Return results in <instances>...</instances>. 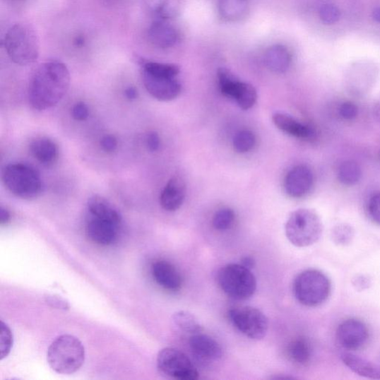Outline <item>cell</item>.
<instances>
[{
    "mask_svg": "<svg viewBox=\"0 0 380 380\" xmlns=\"http://www.w3.org/2000/svg\"><path fill=\"white\" fill-rule=\"evenodd\" d=\"M4 47L10 59L16 64H34L40 54V41L35 28L27 23L11 26L4 38Z\"/></svg>",
    "mask_w": 380,
    "mask_h": 380,
    "instance_id": "obj_2",
    "label": "cell"
},
{
    "mask_svg": "<svg viewBox=\"0 0 380 380\" xmlns=\"http://www.w3.org/2000/svg\"><path fill=\"white\" fill-rule=\"evenodd\" d=\"M372 18L376 22L380 23V7H376L374 9Z\"/></svg>",
    "mask_w": 380,
    "mask_h": 380,
    "instance_id": "obj_48",
    "label": "cell"
},
{
    "mask_svg": "<svg viewBox=\"0 0 380 380\" xmlns=\"http://www.w3.org/2000/svg\"><path fill=\"white\" fill-rule=\"evenodd\" d=\"M273 121L278 128L291 136L309 139L314 135V131L309 126L300 123L287 114L275 113L273 115Z\"/></svg>",
    "mask_w": 380,
    "mask_h": 380,
    "instance_id": "obj_20",
    "label": "cell"
},
{
    "mask_svg": "<svg viewBox=\"0 0 380 380\" xmlns=\"http://www.w3.org/2000/svg\"><path fill=\"white\" fill-rule=\"evenodd\" d=\"M143 6L158 20L171 19L179 13V0H142Z\"/></svg>",
    "mask_w": 380,
    "mask_h": 380,
    "instance_id": "obj_24",
    "label": "cell"
},
{
    "mask_svg": "<svg viewBox=\"0 0 380 380\" xmlns=\"http://www.w3.org/2000/svg\"><path fill=\"white\" fill-rule=\"evenodd\" d=\"M3 182L8 191L25 200L37 198L42 192V182L39 172L24 164H11L3 172Z\"/></svg>",
    "mask_w": 380,
    "mask_h": 380,
    "instance_id": "obj_7",
    "label": "cell"
},
{
    "mask_svg": "<svg viewBox=\"0 0 380 380\" xmlns=\"http://www.w3.org/2000/svg\"><path fill=\"white\" fill-rule=\"evenodd\" d=\"M142 69L143 70L155 73V74L172 78H177L180 72V69L177 66L151 61L143 63Z\"/></svg>",
    "mask_w": 380,
    "mask_h": 380,
    "instance_id": "obj_32",
    "label": "cell"
},
{
    "mask_svg": "<svg viewBox=\"0 0 380 380\" xmlns=\"http://www.w3.org/2000/svg\"><path fill=\"white\" fill-rule=\"evenodd\" d=\"M70 80L69 71L64 64L60 61L42 64L29 81V104L40 111L56 106L66 95Z\"/></svg>",
    "mask_w": 380,
    "mask_h": 380,
    "instance_id": "obj_1",
    "label": "cell"
},
{
    "mask_svg": "<svg viewBox=\"0 0 380 380\" xmlns=\"http://www.w3.org/2000/svg\"><path fill=\"white\" fill-rule=\"evenodd\" d=\"M362 177V168L355 160H345L339 167L338 178L339 182L345 186H352L357 184Z\"/></svg>",
    "mask_w": 380,
    "mask_h": 380,
    "instance_id": "obj_27",
    "label": "cell"
},
{
    "mask_svg": "<svg viewBox=\"0 0 380 380\" xmlns=\"http://www.w3.org/2000/svg\"><path fill=\"white\" fill-rule=\"evenodd\" d=\"M255 143L256 137L249 130L239 131L233 140L234 149L240 153L251 151L254 148Z\"/></svg>",
    "mask_w": 380,
    "mask_h": 380,
    "instance_id": "obj_31",
    "label": "cell"
},
{
    "mask_svg": "<svg viewBox=\"0 0 380 380\" xmlns=\"http://www.w3.org/2000/svg\"><path fill=\"white\" fill-rule=\"evenodd\" d=\"M85 348L83 343L69 334L57 338L49 348L47 362L51 369L61 374L77 372L85 362Z\"/></svg>",
    "mask_w": 380,
    "mask_h": 380,
    "instance_id": "obj_3",
    "label": "cell"
},
{
    "mask_svg": "<svg viewBox=\"0 0 380 380\" xmlns=\"http://www.w3.org/2000/svg\"><path fill=\"white\" fill-rule=\"evenodd\" d=\"M121 224L106 218L88 213L85 227V234L93 243L100 246H109L118 239Z\"/></svg>",
    "mask_w": 380,
    "mask_h": 380,
    "instance_id": "obj_11",
    "label": "cell"
},
{
    "mask_svg": "<svg viewBox=\"0 0 380 380\" xmlns=\"http://www.w3.org/2000/svg\"><path fill=\"white\" fill-rule=\"evenodd\" d=\"M13 346V333L4 321H1V336H0V357L1 360L7 357Z\"/></svg>",
    "mask_w": 380,
    "mask_h": 380,
    "instance_id": "obj_35",
    "label": "cell"
},
{
    "mask_svg": "<svg viewBox=\"0 0 380 380\" xmlns=\"http://www.w3.org/2000/svg\"><path fill=\"white\" fill-rule=\"evenodd\" d=\"M147 145L148 149L152 152H155L159 149L160 138L155 131H152V133L148 136Z\"/></svg>",
    "mask_w": 380,
    "mask_h": 380,
    "instance_id": "obj_42",
    "label": "cell"
},
{
    "mask_svg": "<svg viewBox=\"0 0 380 380\" xmlns=\"http://www.w3.org/2000/svg\"><path fill=\"white\" fill-rule=\"evenodd\" d=\"M10 213L6 209L1 208V209H0V224H1V225L8 224L10 221Z\"/></svg>",
    "mask_w": 380,
    "mask_h": 380,
    "instance_id": "obj_44",
    "label": "cell"
},
{
    "mask_svg": "<svg viewBox=\"0 0 380 380\" xmlns=\"http://www.w3.org/2000/svg\"><path fill=\"white\" fill-rule=\"evenodd\" d=\"M87 210L88 213L91 215L122 223V217L119 210L108 200L100 196H94L88 201Z\"/></svg>",
    "mask_w": 380,
    "mask_h": 380,
    "instance_id": "obj_23",
    "label": "cell"
},
{
    "mask_svg": "<svg viewBox=\"0 0 380 380\" xmlns=\"http://www.w3.org/2000/svg\"><path fill=\"white\" fill-rule=\"evenodd\" d=\"M152 274L156 283L168 291L177 292L182 288V278L180 273L167 261L158 260L154 262Z\"/></svg>",
    "mask_w": 380,
    "mask_h": 380,
    "instance_id": "obj_17",
    "label": "cell"
},
{
    "mask_svg": "<svg viewBox=\"0 0 380 380\" xmlns=\"http://www.w3.org/2000/svg\"><path fill=\"white\" fill-rule=\"evenodd\" d=\"M314 184L311 170L305 165H299L292 169L285 179L287 194L293 198H302L310 192Z\"/></svg>",
    "mask_w": 380,
    "mask_h": 380,
    "instance_id": "obj_15",
    "label": "cell"
},
{
    "mask_svg": "<svg viewBox=\"0 0 380 380\" xmlns=\"http://www.w3.org/2000/svg\"><path fill=\"white\" fill-rule=\"evenodd\" d=\"M217 283L227 296L238 301L249 299L257 288L256 278L251 270L235 263L218 271Z\"/></svg>",
    "mask_w": 380,
    "mask_h": 380,
    "instance_id": "obj_5",
    "label": "cell"
},
{
    "mask_svg": "<svg viewBox=\"0 0 380 380\" xmlns=\"http://www.w3.org/2000/svg\"><path fill=\"white\" fill-rule=\"evenodd\" d=\"M368 213L372 220L380 225V191L375 193L368 203Z\"/></svg>",
    "mask_w": 380,
    "mask_h": 380,
    "instance_id": "obj_36",
    "label": "cell"
},
{
    "mask_svg": "<svg viewBox=\"0 0 380 380\" xmlns=\"http://www.w3.org/2000/svg\"><path fill=\"white\" fill-rule=\"evenodd\" d=\"M293 290L295 298L301 304L314 308L323 304L328 299L331 285L323 272L310 269L300 273L296 277Z\"/></svg>",
    "mask_w": 380,
    "mask_h": 380,
    "instance_id": "obj_6",
    "label": "cell"
},
{
    "mask_svg": "<svg viewBox=\"0 0 380 380\" xmlns=\"http://www.w3.org/2000/svg\"><path fill=\"white\" fill-rule=\"evenodd\" d=\"M373 114L375 119L380 124V97L375 101L373 107Z\"/></svg>",
    "mask_w": 380,
    "mask_h": 380,
    "instance_id": "obj_45",
    "label": "cell"
},
{
    "mask_svg": "<svg viewBox=\"0 0 380 380\" xmlns=\"http://www.w3.org/2000/svg\"><path fill=\"white\" fill-rule=\"evenodd\" d=\"M231 323L251 340H259L268 331V319L264 313L251 306L237 307L228 312Z\"/></svg>",
    "mask_w": 380,
    "mask_h": 380,
    "instance_id": "obj_8",
    "label": "cell"
},
{
    "mask_svg": "<svg viewBox=\"0 0 380 380\" xmlns=\"http://www.w3.org/2000/svg\"><path fill=\"white\" fill-rule=\"evenodd\" d=\"M125 95L129 100H136L138 97V91L134 87H129L125 90Z\"/></svg>",
    "mask_w": 380,
    "mask_h": 380,
    "instance_id": "obj_46",
    "label": "cell"
},
{
    "mask_svg": "<svg viewBox=\"0 0 380 380\" xmlns=\"http://www.w3.org/2000/svg\"><path fill=\"white\" fill-rule=\"evenodd\" d=\"M157 367L160 373L179 380H196L199 373L195 364L182 350L165 348L157 357Z\"/></svg>",
    "mask_w": 380,
    "mask_h": 380,
    "instance_id": "obj_9",
    "label": "cell"
},
{
    "mask_svg": "<svg viewBox=\"0 0 380 380\" xmlns=\"http://www.w3.org/2000/svg\"><path fill=\"white\" fill-rule=\"evenodd\" d=\"M235 220V213L230 208L218 210L213 218V226L218 231H225L230 229Z\"/></svg>",
    "mask_w": 380,
    "mask_h": 380,
    "instance_id": "obj_33",
    "label": "cell"
},
{
    "mask_svg": "<svg viewBox=\"0 0 380 380\" xmlns=\"http://www.w3.org/2000/svg\"><path fill=\"white\" fill-rule=\"evenodd\" d=\"M358 107L352 102L347 101L343 103L339 108V114L346 121H352L358 115Z\"/></svg>",
    "mask_w": 380,
    "mask_h": 380,
    "instance_id": "obj_37",
    "label": "cell"
},
{
    "mask_svg": "<svg viewBox=\"0 0 380 380\" xmlns=\"http://www.w3.org/2000/svg\"><path fill=\"white\" fill-rule=\"evenodd\" d=\"M142 79L146 90L158 100L170 101L181 93L182 85L175 78L142 70Z\"/></svg>",
    "mask_w": 380,
    "mask_h": 380,
    "instance_id": "obj_12",
    "label": "cell"
},
{
    "mask_svg": "<svg viewBox=\"0 0 380 380\" xmlns=\"http://www.w3.org/2000/svg\"><path fill=\"white\" fill-rule=\"evenodd\" d=\"M247 0H220L219 11L222 16L229 20L240 19L246 12Z\"/></svg>",
    "mask_w": 380,
    "mask_h": 380,
    "instance_id": "obj_29",
    "label": "cell"
},
{
    "mask_svg": "<svg viewBox=\"0 0 380 380\" xmlns=\"http://www.w3.org/2000/svg\"><path fill=\"white\" fill-rule=\"evenodd\" d=\"M185 195L186 187L184 181L179 177L172 178L160 195V206L167 211H177L182 207Z\"/></svg>",
    "mask_w": 380,
    "mask_h": 380,
    "instance_id": "obj_18",
    "label": "cell"
},
{
    "mask_svg": "<svg viewBox=\"0 0 380 380\" xmlns=\"http://www.w3.org/2000/svg\"><path fill=\"white\" fill-rule=\"evenodd\" d=\"M30 153L41 164L50 165L58 157L57 144L48 138H39L30 143Z\"/></svg>",
    "mask_w": 380,
    "mask_h": 380,
    "instance_id": "obj_22",
    "label": "cell"
},
{
    "mask_svg": "<svg viewBox=\"0 0 380 380\" xmlns=\"http://www.w3.org/2000/svg\"><path fill=\"white\" fill-rule=\"evenodd\" d=\"M341 360L346 367L356 374L372 379H380L378 364L352 353H344Z\"/></svg>",
    "mask_w": 380,
    "mask_h": 380,
    "instance_id": "obj_21",
    "label": "cell"
},
{
    "mask_svg": "<svg viewBox=\"0 0 380 380\" xmlns=\"http://www.w3.org/2000/svg\"><path fill=\"white\" fill-rule=\"evenodd\" d=\"M355 230L352 225L346 223L339 224L331 230V239L335 244L347 246L352 242Z\"/></svg>",
    "mask_w": 380,
    "mask_h": 380,
    "instance_id": "obj_30",
    "label": "cell"
},
{
    "mask_svg": "<svg viewBox=\"0 0 380 380\" xmlns=\"http://www.w3.org/2000/svg\"><path fill=\"white\" fill-rule=\"evenodd\" d=\"M379 76V68L369 63H359L349 68L345 78V88L349 95L363 97L373 90Z\"/></svg>",
    "mask_w": 380,
    "mask_h": 380,
    "instance_id": "obj_10",
    "label": "cell"
},
{
    "mask_svg": "<svg viewBox=\"0 0 380 380\" xmlns=\"http://www.w3.org/2000/svg\"><path fill=\"white\" fill-rule=\"evenodd\" d=\"M89 108L83 102H79L71 109L73 119L76 121H83L89 118Z\"/></svg>",
    "mask_w": 380,
    "mask_h": 380,
    "instance_id": "obj_38",
    "label": "cell"
},
{
    "mask_svg": "<svg viewBox=\"0 0 380 380\" xmlns=\"http://www.w3.org/2000/svg\"><path fill=\"white\" fill-rule=\"evenodd\" d=\"M240 264L248 269L252 270L256 266V261L254 257L247 256L242 259Z\"/></svg>",
    "mask_w": 380,
    "mask_h": 380,
    "instance_id": "obj_43",
    "label": "cell"
},
{
    "mask_svg": "<svg viewBox=\"0 0 380 380\" xmlns=\"http://www.w3.org/2000/svg\"><path fill=\"white\" fill-rule=\"evenodd\" d=\"M319 18L321 22L326 25L338 23L341 17L340 8L333 4H328L319 8Z\"/></svg>",
    "mask_w": 380,
    "mask_h": 380,
    "instance_id": "obj_34",
    "label": "cell"
},
{
    "mask_svg": "<svg viewBox=\"0 0 380 380\" xmlns=\"http://www.w3.org/2000/svg\"><path fill=\"white\" fill-rule=\"evenodd\" d=\"M290 54L283 46L275 45L271 47L265 56V62L268 68L276 73L285 72L290 64Z\"/></svg>",
    "mask_w": 380,
    "mask_h": 380,
    "instance_id": "obj_25",
    "label": "cell"
},
{
    "mask_svg": "<svg viewBox=\"0 0 380 380\" xmlns=\"http://www.w3.org/2000/svg\"><path fill=\"white\" fill-rule=\"evenodd\" d=\"M47 303L52 308L57 310H69L70 306L69 302L61 297L55 295H48L45 297Z\"/></svg>",
    "mask_w": 380,
    "mask_h": 380,
    "instance_id": "obj_39",
    "label": "cell"
},
{
    "mask_svg": "<svg viewBox=\"0 0 380 380\" xmlns=\"http://www.w3.org/2000/svg\"><path fill=\"white\" fill-rule=\"evenodd\" d=\"M323 232L318 214L311 209H299L290 214L285 225L288 241L298 247H306L317 242Z\"/></svg>",
    "mask_w": 380,
    "mask_h": 380,
    "instance_id": "obj_4",
    "label": "cell"
},
{
    "mask_svg": "<svg viewBox=\"0 0 380 380\" xmlns=\"http://www.w3.org/2000/svg\"><path fill=\"white\" fill-rule=\"evenodd\" d=\"M369 338V329L363 321L357 319H347L338 326L337 340L345 349L355 350L361 348Z\"/></svg>",
    "mask_w": 380,
    "mask_h": 380,
    "instance_id": "obj_13",
    "label": "cell"
},
{
    "mask_svg": "<svg viewBox=\"0 0 380 380\" xmlns=\"http://www.w3.org/2000/svg\"><path fill=\"white\" fill-rule=\"evenodd\" d=\"M172 321L175 326L185 333L196 334L202 331V326L196 317L191 313L180 311L172 316Z\"/></svg>",
    "mask_w": 380,
    "mask_h": 380,
    "instance_id": "obj_28",
    "label": "cell"
},
{
    "mask_svg": "<svg viewBox=\"0 0 380 380\" xmlns=\"http://www.w3.org/2000/svg\"><path fill=\"white\" fill-rule=\"evenodd\" d=\"M74 45L76 47L82 48L85 46V38L83 35L77 36L74 40Z\"/></svg>",
    "mask_w": 380,
    "mask_h": 380,
    "instance_id": "obj_47",
    "label": "cell"
},
{
    "mask_svg": "<svg viewBox=\"0 0 380 380\" xmlns=\"http://www.w3.org/2000/svg\"><path fill=\"white\" fill-rule=\"evenodd\" d=\"M289 359L298 364L306 365L311 361L312 355L311 347L304 339H297L292 341L287 350Z\"/></svg>",
    "mask_w": 380,
    "mask_h": 380,
    "instance_id": "obj_26",
    "label": "cell"
},
{
    "mask_svg": "<svg viewBox=\"0 0 380 380\" xmlns=\"http://www.w3.org/2000/svg\"><path fill=\"white\" fill-rule=\"evenodd\" d=\"M101 148L107 153H114L118 148V141L113 136L108 135L102 138L100 141Z\"/></svg>",
    "mask_w": 380,
    "mask_h": 380,
    "instance_id": "obj_40",
    "label": "cell"
},
{
    "mask_svg": "<svg viewBox=\"0 0 380 380\" xmlns=\"http://www.w3.org/2000/svg\"><path fill=\"white\" fill-rule=\"evenodd\" d=\"M178 37L174 28L164 20H157L153 22L148 31L150 42L160 49L172 47L177 43Z\"/></svg>",
    "mask_w": 380,
    "mask_h": 380,
    "instance_id": "obj_19",
    "label": "cell"
},
{
    "mask_svg": "<svg viewBox=\"0 0 380 380\" xmlns=\"http://www.w3.org/2000/svg\"><path fill=\"white\" fill-rule=\"evenodd\" d=\"M352 283L356 290L362 291L370 287L371 280L367 276L358 275L354 279Z\"/></svg>",
    "mask_w": 380,
    "mask_h": 380,
    "instance_id": "obj_41",
    "label": "cell"
},
{
    "mask_svg": "<svg viewBox=\"0 0 380 380\" xmlns=\"http://www.w3.org/2000/svg\"><path fill=\"white\" fill-rule=\"evenodd\" d=\"M220 88L225 96L236 100L238 105L244 110L251 109L256 103L257 93L255 88L239 81L236 77L225 81Z\"/></svg>",
    "mask_w": 380,
    "mask_h": 380,
    "instance_id": "obj_14",
    "label": "cell"
},
{
    "mask_svg": "<svg viewBox=\"0 0 380 380\" xmlns=\"http://www.w3.org/2000/svg\"><path fill=\"white\" fill-rule=\"evenodd\" d=\"M189 343L194 355L201 360L216 362L222 357L221 345L207 334H194Z\"/></svg>",
    "mask_w": 380,
    "mask_h": 380,
    "instance_id": "obj_16",
    "label": "cell"
}]
</instances>
